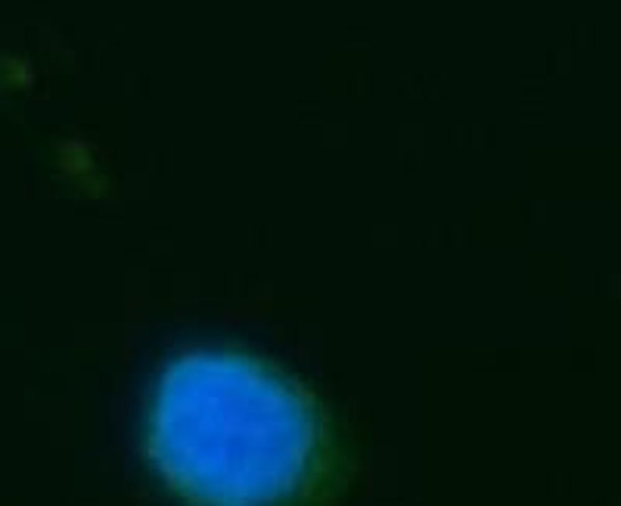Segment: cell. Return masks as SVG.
Returning <instances> with one entry per match:
<instances>
[{"label":"cell","instance_id":"cell-1","mask_svg":"<svg viewBox=\"0 0 621 506\" xmlns=\"http://www.w3.org/2000/svg\"><path fill=\"white\" fill-rule=\"evenodd\" d=\"M147 423L159 469L196 506H289L320 466L314 404L245 351L177 357L152 391Z\"/></svg>","mask_w":621,"mask_h":506}]
</instances>
